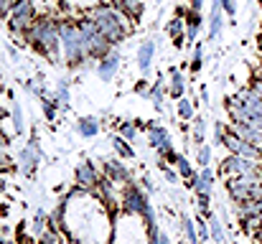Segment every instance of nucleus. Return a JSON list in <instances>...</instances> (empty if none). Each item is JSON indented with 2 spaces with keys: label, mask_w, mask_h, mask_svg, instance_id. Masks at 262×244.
<instances>
[{
  "label": "nucleus",
  "mask_w": 262,
  "mask_h": 244,
  "mask_svg": "<svg viewBox=\"0 0 262 244\" xmlns=\"http://www.w3.org/2000/svg\"><path fill=\"white\" fill-rule=\"evenodd\" d=\"M26 38L41 51L46 54L51 61H59V49H61V36H59V20L54 18H36V23L31 26V31L26 33Z\"/></svg>",
  "instance_id": "1"
},
{
  "label": "nucleus",
  "mask_w": 262,
  "mask_h": 244,
  "mask_svg": "<svg viewBox=\"0 0 262 244\" xmlns=\"http://www.w3.org/2000/svg\"><path fill=\"white\" fill-rule=\"evenodd\" d=\"M89 18L97 23V28L102 31V36L110 41V46H117L125 38V33H127L125 15L117 8H112V5H102L99 3V5L89 8Z\"/></svg>",
  "instance_id": "2"
},
{
  "label": "nucleus",
  "mask_w": 262,
  "mask_h": 244,
  "mask_svg": "<svg viewBox=\"0 0 262 244\" xmlns=\"http://www.w3.org/2000/svg\"><path fill=\"white\" fill-rule=\"evenodd\" d=\"M59 36H61V51H64V59L69 64H82L87 59V43H84V36L79 31V26L69 23V20H61L59 23Z\"/></svg>",
  "instance_id": "3"
},
{
  "label": "nucleus",
  "mask_w": 262,
  "mask_h": 244,
  "mask_svg": "<svg viewBox=\"0 0 262 244\" xmlns=\"http://www.w3.org/2000/svg\"><path fill=\"white\" fill-rule=\"evenodd\" d=\"M145 219H140V214H122L120 216V227H117V239L115 244H148L150 229L148 224H143Z\"/></svg>",
  "instance_id": "4"
},
{
  "label": "nucleus",
  "mask_w": 262,
  "mask_h": 244,
  "mask_svg": "<svg viewBox=\"0 0 262 244\" xmlns=\"http://www.w3.org/2000/svg\"><path fill=\"white\" fill-rule=\"evenodd\" d=\"M8 18H10V20H8L10 28H13L18 36L26 38V33H28L31 26L36 23V5H33V0H15Z\"/></svg>",
  "instance_id": "5"
},
{
  "label": "nucleus",
  "mask_w": 262,
  "mask_h": 244,
  "mask_svg": "<svg viewBox=\"0 0 262 244\" xmlns=\"http://www.w3.org/2000/svg\"><path fill=\"white\" fill-rule=\"evenodd\" d=\"M117 69H120V51L112 49L110 54H104V56L99 59L97 74H99V79L102 81H112V77L117 74Z\"/></svg>",
  "instance_id": "6"
},
{
  "label": "nucleus",
  "mask_w": 262,
  "mask_h": 244,
  "mask_svg": "<svg viewBox=\"0 0 262 244\" xmlns=\"http://www.w3.org/2000/svg\"><path fill=\"white\" fill-rule=\"evenodd\" d=\"M122 204H125V209H127L130 214H140V216H143V211L150 206V204L145 201V196H143L135 186H127V188H125V193H122Z\"/></svg>",
  "instance_id": "7"
},
{
  "label": "nucleus",
  "mask_w": 262,
  "mask_h": 244,
  "mask_svg": "<svg viewBox=\"0 0 262 244\" xmlns=\"http://www.w3.org/2000/svg\"><path fill=\"white\" fill-rule=\"evenodd\" d=\"M224 10H222V3L214 0L211 5V13H209V41H216L222 36V28H224V20H222Z\"/></svg>",
  "instance_id": "8"
},
{
  "label": "nucleus",
  "mask_w": 262,
  "mask_h": 244,
  "mask_svg": "<svg viewBox=\"0 0 262 244\" xmlns=\"http://www.w3.org/2000/svg\"><path fill=\"white\" fill-rule=\"evenodd\" d=\"M153 56H156V41H143L140 43V49H138V69L143 72V74H148L150 72V66H153Z\"/></svg>",
  "instance_id": "9"
},
{
  "label": "nucleus",
  "mask_w": 262,
  "mask_h": 244,
  "mask_svg": "<svg viewBox=\"0 0 262 244\" xmlns=\"http://www.w3.org/2000/svg\"><path fill=\"white\" fill-rule=\"evenodd\" d=\"M148 140H150V145H153V148H158L161 153L171 150V138H168V130H166V127H161V125L148 127Z\"/></svg>",
  "instance_id": "10"
},
{
  "label": "nucleus",
  "mask_w": 262,
  "mask_h": 244,
  "mask_svg": "<svg viewBox=\"0 0 262 244\" xmlns=\"http://www.w3.org/2000/svg\"><path fill=\"white\" fill-rule=\"evenodd\" d=\"M112 3H115V8H117L125 18H130V20H138L140 13H143V0H112Z\"/></svg>",
  "instance_id": "11"
},
{
  "label": "nucleus",
  "mask_w": 262,
  "mask_h": 244,
  "mask_svg": "<svg viewBox=\"0 0 262 244\" xmlns=\"http://www.w3.org/2000/svg\"><path fill=\"white\" fill-rule=\"evenodd\" d=\"M77 183H79L82 188H94V186L99 183V175H97V170H94L89 163H82V165L77 168Z\"/></svg>",
  "instance_id": "12"
},
{
  "label": "nucleus",
  "mask_w": 262,
  "mask_h": 244,
  "mask_svg": "<svg viewBox=\"0 0 262 244\" xmlns=\"http://www.w3.org/2000/svg\"><path fill=\"white\" fill-rule=\"evenodd\" d=\"M104 170H107V178H110V183H130V175H127V170L120 165L117 161H110L104 163Z\"/></svg>",
  "instance_id": "13"
},
{
  "label": "nucleus",
  "mask_w": 262,
  "mask_h": 244,
  "mask_svg": "<svg viewBox=\"0 0 262 244\" xmlns=\"http://www.w3.org/2000/svg\"><path fill=\"white\" fill-rule=\"evenodd\" d=\"M199 28H201V13L188 10V15H186V38H188V43H193V41H196Z\"/></svg>",
  "instance_id": "14"
},
{
  "label": "nucleus",
  "mask_w": 262,
  "mask_h": 244,
  "mask_svg": "<svg viewBox=\"0 0 262 244\" xmlns=\"http://www.w3.org/2000/svg\"><path fill=\"white\" fill-rule=\"evenodd\" d=\"M193 186H196L199 196H209V191H211V170H209V168H204V170L196 175Z\"/></svg>",
  "instance_id": "15"
},
{
  "label": "nucleus",
  "mask_w": 262,
  "mask_h": 244,
  "mask_svg": "<svg viewBox=\"0 0 262 244\" xmlns=\"http://www.w3.org/2000/svg\"><path fill=\"white\" fill-rule=\"evenodd\" d=\"M183 74L181 72H176V69H171V84H168V94L171 97H176V99H181L183 97Z\"/></svg>",
  "instance_id": "16"
},
{
  "label": "nucleus",
  "mask_w": 262,
  "mask_h": 244,
  "mask_svg": "<svg viewBox=\"0 0 262 244\" xmlns=\"http://www.w3.org/2000/svg\"><path fill=\"white\" fill-rule=\"evenodd\" d=\"M20 163H23V170H33V165L38 163V148H36L33 143L20 153Z\"/></svg>",
  "instance_id": "17"
},
{
  "label": "nucleus",
  "mask_w": 262,
  "mask_h": 244,
  "mask_svg": "<svg viewBox=\"0 0 262 244\" xmlns=\"http://www.w3.org/2000/svg\"><path fill=\"white\" fill-rule=\"evenodd\" d=\"M77 130H79L84 138H92V135H97V132H99V122H97L94 117H82V120H79V125H77Z\"/></svg>",
  "instance_id": "18"
},
{
  "label": "nucleus",
  "mask_w": 262,
  "mask_h": 244,
  "mask_svg": "<svg viewBox=\"0 0 262 244\" xmlns=\"http://www.w3.org/2000/svg\"><path fill=\"white\" fill-rule=\"evenodd\" d=\"M168 36H171L173 41H181V36H186V20H183L181 15H176L173 20L168 23Z\"/></svg>",
  "instance_id": "19"
},
{
  "label": "nucleus",
  "mask_w": 262,
  "mask_h": 244,
  "mask_svg": "<svg viewBox=\"0 0 262 244\" xmlns=\"http://www.w3.org/2000/svg\"><path fill=\"white\" fill-rule=\"evenodd\" d=\"M178 115H181L183 120H191V117H193V107H191V102L183 99V97H181V102H178Z\"/></svg>",
  "instance_id": "20"
},
{
  "label": "nucleus",
  "mask_w": 262,
  "mask_h": 244,
  "mask_svg": "<svg viewBox=\"0 0 262 244\" xmlns=\"http://www.w3.org/2000/svg\"><path fill=\"white\" fill-rule=\"evenodd\" d=\"M176 165H178V173H181L183 178L196 181V175H193V170H191V165H188V161H186V158H178V161H176Z\"/></svg>",
  "instance_id": "21"
},
{
  "label": "nucleus",
  "mask_w": 262,
  "mask_h": 244,
  "mask_svg": "<svg viewBox=\"0 0 262 244\" xmlns=\"http://www.w3.org/2000/svg\"><path fill=\"white\" fill-rule=\"evenodd\" d=\"M209 224H211V237H214V242H216V244H224V232H222L219 221L209 216Z\"/></svg>",
  "instance_id": "22"
},
{
  "label": "nucleus",
  "mask_w": 262,
  "mask_h": 244,
  "mask_svg": "<svg viewBox=\"0 0 262 244\" xmlns=\"http://www.w3.org/2000/svg\"><path fill=\"white\" fill-rule=\"evenodd\" d=\"M150 99L156 102V107H163V84L156 81V86L150 89Z\"/></svg>",
  "instance_id": "23"
},
{
  "label": "nucleus",
  "mask_w": 262,
  "mask_h": 244,
  "mask_svg": "<svg viewBox=\"0 0 262 244\" xmlns=\"http://www.w3.org/2000/svg\"><path fill=\"white\" fill-rule=\"evenodd\" d=\"M201 56H204V46L199 43V46H196V51H193V64H191V69H193V72H199V69H201V64H204V59H201Z\"/></svg>",
  "instance_id": "24"
},
{
  "label": "nucleus",
  "mask_w": 262,
  "mask_h": 244,
  "mask_svg": "<svg viewBox=\"0 0 262 244\" xmlns=\"http://www.w3.org/2000/svg\"><path fill=\"white\" fill-rule=\"evenodd\" d=\"M56 104H59L56 99H43V112H46V117H49V120H54V117H56Z\"/></svg>",
  "instance_id": "25"
},
{
  "label": "nucleus",
  "mask_w": 262,
  "mask_h": 244,
  "mask_svg": "<svg viewBox=\"0 0 262 244\" xmlns=\"http://www.w3.org/2000/svg\"><path fill=\"white\" fill-rule=\"evenodd\" d=\"M115 148H117V153H120L122 158H130V156H133L130 145H125V140H122V138H115Z\"/></svg>",
  "instance_id": "26"
},
{
  "label": "nucleus",
  "mask_w": 262,
  "mask_h": 244,
  "mask_svg": "<svg viewBox=\"0 0 262 244\" xmlns=\"http://www.w3.org/2000/svg\"><path fill=\"white\" fill-rule=\"evenodd\" d=\"M183 232H186V237H188V244H196V229H193V224L188 221V219H183Z\"/></svg>",
  "instance_id": "27"
},
{
  "label": "nucleus",
  "mask_w": 262,
  "mask_h": 244,
  "mask_svg": "<svg viewBox=\"0 0 262 244\" xmlns=\"http://www.w3.org/2000/svg\"><path fill=\"white\" fill-rule=\"evenodd\" d=\"M148 244H168V237L161 234L158 229H150V237H148Z\"/></svg>",
  "instance_id": "28"
},
{
  "label": "nucleus",
  "mask_w": 262,
  "mask_h": 244,
  "mask_svg": "<svg viewBox=\"0 0 262 244\" xmlns=\"http://www.w3.org/2000/svg\"><path fill=\"white\" fill-rule=\"evenodd\" d=\"M13 120H15V130L20 132L23 130V115H20V104L13 102Z\"/></svg>",
  "instance_id": "29"
},
{
  "label": "nucleus",
  "mask_w": 262,
  "mask_h": 244,
  "mask_svg": "<svg viewBox=\"0 0 262 244\" xmlns=\"http://www.w3.org/2000/svg\"><path fill=\"white\" fill-rule=\"evenodd\" d=\"M120 132H122V138H127V143L135 140V125H133V122H125V125L120 127Z\"/></svg>",
  "instance_id": "30"
},
{
  "label": "nucleus",
  "mask_w": 262,
  "mask_h": 244,
  "mask_svg": "<svg viewBox=\"0 0 262 244\" xmlns=\"http://www.w3.org/2000/svg\"><path fill=\"white\" fill-rule=\"evenodd\" d=\"M219 3H222V10H224L229 18L237 15V3H234V0H219Z\"/></svg>",
  "instance_id": "31"
},
{
  "label": "nucleus",
  "mask_w": 262,
  "mask_h": 244,
  "mask_svg": "<svg viewBox=\"0 0 262 244\" xmlns=\"http://www.w3.org/2000/svg\"><path fill=\"white\" fill-rule=\"evenodd\" d=\"M209 158H211V148H201V150H199V163H201V168H209Z\"/></svg>",
  "instance_id": "32"
},
{
  "label": "nucleus",
  "mask_w": 262,
  "mask_h": 244,
  "mask_svg": "<svg viewBox=\"0 0 262 244\" xmlns=\"http://www.w3.org/2000/svg\"><path fill=\"white\" fill-rule=\"evenodd\" d=\"M56 102H59V104H67V102H69V89H67V84H64V81H61V86H59Z\"/></svg>",
  "instance_id": "33"
},
{
  "label": "nucleus",
  "mask_w": 262,
  "mask_h": 244,
  "mask_svg": "<svg viewBox=\"0 0 262 244\" xmlns=\"http://www.w3.org/2000/svg\"><path fill=\"white\" fill-rule=\"evenodd\" d=\"M163 175H166V181H168V183H176V181H178V175H176L173 170H168L166 165H163Z\"/></svg>",
  "instance_id": "34"
},
{
  "label": "nucleus",
  "mask_w": 262,
  "mask_h": 244,
  "mask_svg": "<svg viewBox=\"0 0 262 244\" xmlns=\"http://www.w3.org/2000/svg\"><path fill=\"white\" fill-rule=\"evenodd\" d=\"M196 140H204V120H196Z\"/></svg>",
  "instance_id": "35"
},
{
  "label": "nucleus",
  "mask_w": 262,
  "mask_h": 244,
  "mask_svg": "<svg viewBox=\"0 0 262 244\" xmlns=\"http://www.w3.org/2000/svg\"><path fill=\"white\" fill-rule=\"evenodd\" d=\"M41 244H59V242H56V237H54L51 232H46V234L41 237Z\"/></svg>",
  "instance_id": "36"
},
{
  "label": "nucleus",
  "mask_w": 262,
  "mask_h": 244,
  "mask_svg": "<svg viewBox=\"0 0 262 244\" xmlns=\"http://www.w3.org/2000/svg\"><path fill=\"white\" fill-rule=\"evenodd\" d=\"M69 3H74V5H92V8H94V3H97V0H69Z\"/></svg>",
  "instance_id": "37"
}]
</instances>
